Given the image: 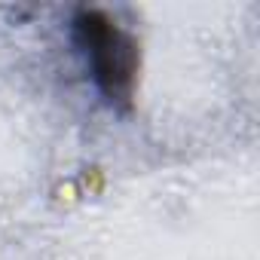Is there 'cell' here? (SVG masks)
Segmentation results:
<instances>
[{"label": "cell", "instance_id": "1", "mask_svg": "<svg viewBox=\"0 0 260 260\" xmlns=\"http://www.w3.org/2000/svg\"><path fill=\"white\" fill-rule=\"evenodd\" d=\"M74 34L89 58V68H92L98 89L113 104L128 107L132 95H135V83H138V68H141L138 43L116 22H110L101 10L77 13Z\"/></svg>", "mask_w": 260, "mask_h": 260}]
</instances>
